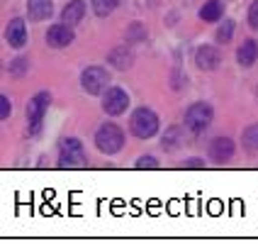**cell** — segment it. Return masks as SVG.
I'll return each instance as SVG.
<instances>
[{
    "label": "cell",
    "instance_id": "1",
    "mask_svg": "<svg viewBox=\"0 0 258 244\" xmlns=\"http://www.w3.org/2000/svg\"><path fill=\"white\" fill-rule=\"evenodd\" d=\"M129 127H132V134H137L139 139H151L158 132V115L151 108H139L129 120Z\"/></svg>",
    "mask_w": 258,
    "mask_h": 244
},
{
    "label": "cell",
    "instance_id": "2",
    "mask_svg": "<svg viewBox=\"0 0 258 244\" xmlns=\"http://www.w3.org/2000/svg\"><path fill=\"white\" fill-rule=\"evenodd\" d=\"M95 147L100 149L102 154L112 157V154H117V152L124 147V132L117 127V125L107 122V125H102V127L95 132Z\"/></svg>",
    "mask_w": 258,
    "mask_h": 244
},
{
    "label": "cell",
    "instance_id": "3",
    "mask_svg": "<svg viewBox=\"0 0 258 244\" xmlns=\"http://www.w3.org/2000/svg\"><path fill=\"white\" fill-rule=\"evenodd\" d=\"M81 88L88 95H100L110 88V73L102 66H88L86 71L81 73Z\"/></svg>",
    "mask_w": 258,
    "mask_h": 244
},
{
    "label": "cell",
    "instance_id": "4",
    "mask_svg": "<svg viewBox=\"0 0 258 244\" xmlns=\"http://www.w3.org/2000/svg\"><path fill=\"white\" fill-rule=\"evenodd\" d=\"M212 122V108L207 103H192L185 113V127L190 132H205Z\"/></svg>",
    "mask_w": 258,
    "mask_h": 244
},
{
    "label": "cell",
    "instance_id": "5",
    "mask_svg": "<svg viewBox=\"0 0 258 244\" xmlns=\"http://www.w3.org/2000/svg\"><path fill=\"white\" fill-rule=\"evenodd\" d=\"M49 103H51V93H37L32 101L27 103V120H29V132H37L39 125H42L44 115H46V110H49Z\"/></svg>",
    "mask_w": 258,
    "mask_h": 244
},
{
    "label": "cell",
    "instance_id": "6",
    "mask_svg": "<svg viewBox=\"0 0 258 244\" xmlns=\"http://www.w3.org/2000/svg\"><path fill=\"white\" fill-rule=\"evenodd\" d=\"M129 108V95L117 86H110L105 93H102V110L107 115H122L124 110Z\"/></svg>",
    "mask_w": 258,
    "mask_h": 244
},
{
    "label": "cell",
    "instance_id": "7",
    "mask_svg": "<svg viewBox=\"0 0 258 244\" xmlns=\"http://www.w3.org/2000/svg\"><path fill=\"white\" fill-rule=\"evenodd\" d=\"M73 27L71 25H51V27L46 29V44L49 46H54V49H63V46H69L73 42Z\"/></svg>",
    "mask_w": 258,
    "mask_h": 244
},
{
    "label": "cell",
    "instance_id": "8",
    "mask_svg": "<svg viewBox=\"0 0 258 244\" xmlns=\"http://www.w3.org/2000/svg\"><path fill=\"white\" fill-rule=\"evenodd\" d=\"M234 152H236V147H234V142H231L229 137H217V139H212L210 149H207L210 159H212V161H219V164L229 161V159L234 157Z\"/></svg>",
    "mask_w": 258,
    "mask_h": 244
},
{
    "label": "cell",
    "instance_id": "9",
    "mask_svg": "<svg viewBox=\"0 0 258 244\" xmlns=\"http://www.w3.org/2000/svg\"><path fill=\"white\" fill-rule=\"evenodd\" d=\"M195 64H198V69L200 71H217L219 69V64H222V54L217 52L215 46H200L198 49V54H195Z\"/></svg>",
    "mask_w": 258,
    "mask_h": 244
},
{
    "label": "cell",
    "instance_id": "10",
    "mask_svg": "<svg viewBox=\"0 0 258 244\" xmlns=\"http://www.w3.org/2000/svg\"><path fill=\"white\" fill-rule=\"evenodd\" d=\"M5 39H8V44L15 46V49H20V46H25V44H27V25H25V20H22V17H15V20L8 22Z\"/></svg>",
    "mask_w": 258,
    "mask_h": 244
},
{
    "label": "cell",
    "instance_id": "11",
    "mask_svg": "<svg viewBox=\"0 0 258 244\" xmlns=\"http://www.w3.org/2000/svg\"><path fill=\"white\" fill-rule=\"evenodd\" d=\"M54 13V3L51 0H27V17L32 22H44Z\"/></svg>",
    "mask_w": 258,
    "mask_h": 244
},
{
    "label": "cell",
    "instance_id": "12",
    "mask_svg": "<svg viewBox=\"0 0 258 244\" xmlns=\"http://www.w3.org/2000/svg\"><path fill=\"white\" fill-rule=\"evenodd\" d=\"M107 61L115 66L117 71H127L129 66L134 64V54H132V49H129V46L119 44V46H115V49L107 54Z\"/></svg>",
    "mask_w": 258,
    "mask_h": 244
},
{
    "label": "cell",
    "instance_id": "13",
    "mask_svg": "<svg viewBox=\"0 0 258 244\" xmlns=\"http://www.w3.org/2000/svg\"><path fill=\"white\" fill-rule=\"evenodd\" d=\"M58 166L61 169H83L86 166V154L83 149H61V157H58Z\"/></svg>",
    "mask_w": 258,
    "mask_h": 244
},
{
    "label": "cell",
    "instance_id": "14",
    "mask_svg": "<svg viewBox=\"0 0 258 244\" xmlns=\"http://www.w3.org/2000/svg\"><path fill=\"white\" fill-rule=\"evenodd\" d=\"M236 61L248 69V66H253L258 61V42L256 39H246L241 46H239V52H236Z\"/></svg>",
    "mask_w": 258,
    "mask_h": 244
},
{
    "label": "cell",
    "instance_id": "15",
    "mask_svg": "<svg viewBox=\"0 0 258 244\" xmlns=\"http://www.w3.org/2000/svg\"><path fill=\"white\" fill-rule=\"evenodd\" d=\"M61 17H63V22L66 25H78L83 17H86V3L83 0H71L66 8H63V13H61Z\"/></svg>",
    "mask_w": 258,
    "mask_h": 244
},
{
    "label": "cell",
    "instance_id": "16",
    "mask_svg": "<svg viewBox=\"0 0 258 244\" xmlns=\"http://www.w3.org/2000/svg\"><path fill=\"white\" fill-rule=\"evenodd\" d=\"M222 15H224V5L219 0H210L200 8V17L205 22H217V20H222Z\"/></svg>",
    "mask_w": 258,
    "mask_h": 244
},
{
    "label": "cell",
    "instance_id": "17",
    "mask_svg": "<svg viewBox=\"0 0 258 244\" xmlns=\"http://www.w3.org/2000/svg\"><path fill=\"white\" fill-rule=\"evenodd\" d=\"M90 5H93V13L98 17H107V15H112L117 10L119 0H90Z\"/></svg>",
    "mask_w": 258,
    "mask_h": 244
},
{
    "label": "cell",
    "instance_id": "18",
    "mask_svg": "<svg viewBox=\"0 0 258 244\" xmlns=\"http://www.w3.org/2000/svg\"><path fill=\"white\" fill-rule=\"evenodd\" d=\"M124 37H127V44H139V42H144L149 34H146V29H144L142 22H132L127 27V32H124Z\"/></svg>",
    "mask_w": 258,
    "mask_h": 244
},
{
    "label": "cell",
    "instance_id": "19",
    "mask_svg": "<svg viewBox=\"0 0 258 244\" xmlns=\"http://www.w3.org/2000/svg\"><path fill=\"white\" fill-rule=\"evenodd\" d=\"M180 142H183V134H180L178 129H168V132L163 134V139H161V147H163L166 152H171L175 147H180Z\"/></svg>",
    "mask_w": 258,
    "mask_h": 244
},
{
    "label": "cell",
    "instance_id": "20",
    "mask_svg": "<svg viewBox=\"0 0 258 244\" xmlns=\"http://www.w3.org/2000/svg\"><path fill=\"white\" fill-rule=\"evenodd\" d=\"M231 34H234V20H227V22L219 27V32H217V39H219V42H229Z\"/></svg>",
    "mask_w": 258,
    "mask_h": 244
},
{
    "label": "cell",
    "instance_id": "21",
    "mask_svg": "<svg viewBox=\"0 0 258 244\" xmlns=\"http://www.w3.org/2000/svg\"><path fill=\"white\" fill-rule=\"evenodd\" d=\"M29 69V61L27 59H15L13 64H10V73L13 76H25Z\"/></svg>",
    "mask_w": 258,
    "mask_h": 244
},
{
    "label": "cell",
    "instance_id": "22",
    "mask_svg": "<svg viewBox=\"0 0 258 244\" xmlns=\"http://www.w3.org/2000/svg\"><path fill=\"white\" fill-rule=\"evenodd\" d=\"M248 25L253 29H258V0H253L251 8H248Z\"/></svg>",
    "mask_w": 258,
    "mask_h": 244
},
{
    "label": "cell",
    "instance_id": "23",
    "mask_svg": "<svg viewBox=\"0 0 258 244\" xmlns=\"http://www.w3.org/2000/svg\"><path fill=\"white\" fill-rule=\"evenodd\" d=\"M137 169H158V161L154 157H142L137 161Z\"/></svg>",
    "mask_w": 258,
    "mask_h": 244
},
{
    "label": "cell",
    "instance_id": "24",
    "mask_svg": "<svg viewBox=\"0 0 258 244\" xmlns=\"http://www.w3.org/2000/svg\"><path fill=\"white\" fill-rule=\"evenodd\" d=\"M8 117H10V98L3 95L0 98V120H8Z\"/></svg>",
    "mask_w": 258,
    "mask_h": 244
},
{
    "label": "cell",
    "instance_id": "25",
    "mask_svg": "<svg viewBox=\"0 0 258 244\" xmlns=\"http://www.w3.org/2000/svg\"><path fill=\"white\" fill-rule=\"evenodd\" d=\"M78 147H81V142L76 137H66V139L58 142V149H78Z\"/></svg>",
    "mask_w": 258,
    "mask_h": 244
},
{
    "label": "cell",
    "instance_id": "26",
    "mask_svg": "<svg viewBox=\"0 0 258 244\" xmlns=\"http://www.w3.org/2000/svg\"><path fill=\"white\" fill-rule=\"evenodd\" d=\"M205 164H202L200 159H187L185 161V169H202Z\"/></svg>",
    "mask_w": 258,
    "mask_h": 244
}]
</instances>
